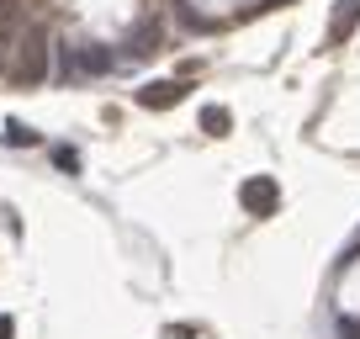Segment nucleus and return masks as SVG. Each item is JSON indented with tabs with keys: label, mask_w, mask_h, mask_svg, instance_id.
<instances>
[{
	"label": "nucleus",
	"mask_w": 360,
	"mask_h": 339,
	"mask_svg": "<svg viewBox=\"0 0 360 339\" xmlns=\"http://www.w3.org/2000/svg\"><path fill=\"white\" fill-rule=\"evenodd\" d=\"M165 43H169V32H165V22H138L133 32H127V43L117 48V64L122 58H133V64H143V58H154V53H165Z\"/></svg>",
	"instance_id": "7ed1b4c3"
},
{
	"label": "nucleus",
	"mask_w": 360,
	"mask_h": 339,
	"mask_svg": "<svg viewBox=\"0 0 360 339\" xmlns=\"http://www.w3.org/2000/svg\"><path fill=\"white\" fill-rule=\"evenodd\" d=\"M6 143H11V148H32L37 133H32L27 122H6Z\"/></svg>",
	"instance_id": "6e6552de"
},
{
	"label": "nucleus",
	"mask_w": 360,
	"mask_h": 339,
	"mask_svg": "<svg viewBox=\"0 0 360 339\" xmlns=\"http://www.w3.org/2000/svg\"><path fill=\"white\" fill-rule=\"evenodd\" d=\"M339 339H360V324H355V318H345V324H339Z\"/></svg>",
	"instance_id": "1a4fd4ad"
},
{
	"label": "nucleus",
	"mask_w": 360,
	"mask_h": 339,
	"mask_svg": "<svg viewBox=\"0 0 360 339\" xmlns=\"http://www.w3.org/2000/svg\"><path fill=\"white\" fill-rule=\"evenodd\" d=\"M186 91H191L186 79H154V85H143V91L133 96V101L143 106V112H169V106L186 101Z\"/></svg>",
	"instance_id": "39448f33"
},
{
	"label": "nucleus",
	"mask_w": 360,
	"mask_h": 339,
	"mask_svg": "<svg viewBox=\"0 0 360 339\" xmlns=\"http://www.w3.org/2000/svg\"><path fill=\"white\" fill-rule=\"evenodd\" d=\"M281 6H292V0H259V11H281Z\"/></svg>",
	"instance_id": "f8f14e48"
},
{
	"label": "nucleus",
	"mask_w": 360,
	"mask_h": 339,
	"mask_svg": "<svg viewBox=\"0 0 360 339\" xmlns=\"http://www.w3.org/2000/svg\"><path fill=\"white\" fill-rule=\"evenodd\" d=\"M228 127H233V117H228V106H202V133H207V138H223Z\"/></svg>",
	"instance_id": "0eeeda50"
},
{
	"label": "nucleus",
	"mask_w": 360,
	"mask_h": 339,
	"mask_svg": "<svg viewBox=\"0 0 360 339\" xmlns=\"http://www.w3.org/2000/svg\"><path fill=\"white\" fill-rule=\"evenodd\" d=\"M6 75H11V79H27V85L48 75V32H43V27H27V32H22V43L11 48Z\"/></svg>",
	"instance_id": "f03ea898"
},
{
	"label": "nucleus",
	"mask_w": 360,
	"mask_h": 339,
	"mask_svg": "<svg viewBox=\"0 0 360 339\" xmlns=\"http://www.w3.org/2000/svg\"><path fill=\"white\" fill-rule=\"evenodd\" d=\"M355 27H360V0H339V6H334V22H328V48L349 43Z\"/></svg>",
	"instance_id": "423d86ee"
},
{
	"label": "nucleus",
	"mask_w": 360,
	"mask_h": 339,
	"mask_svg": "<svg viewBox=\"0 0 360 339\" xmlns=\"http://www.w3.org/2000/svg\"><path fill=\"white\" fill-rule=\"evenodd\" d=\"M0 339H16V324H11V313H0Z\"/></svg>",
	"instance_id": "9d476101"
},
{
	"label": "nucleus",
	"mask_w": 360,
	"mask_h": 339,
	"mask_svg": "<svg viewBox=\"0 0 360 339\" xmlns=\"http://www.w3.org/2000/svg\"><path fill=\"white\" fill-rule=\"evenodd\" d=\"M238 207H244L249 217H270L281 207V186L270 181V175H249V181L238 186Z\"/></svg>",
	"instance_id": "20e7f679"
},
{
	"label": "nucleus",
	"mask_w": 360,
	"mask_h": 339,
	"mask_svg": "<svg viewBox=\"0 0 360 339\" xmlns=\"http://www.w3.org/2000/svg\"><path fill=\"white\" fill-rule=\"evenodd\" d=\"M6 64H11V37H0V75H6Z\"/></svg>",
	"instance_id": "9b49d317"
},
{
	"label": "nucleus",
	"mask_w": 360,
	"mask_h": 339,
	"mask_svg": "<svg viewBox=\"0 0 360 339\" xmlns=\"http://www.w3.org/2000/svg\"><path fill=\"white\" fill-rule=\"evenodd\" d=\"M117 69V48H106V43H64L58 48V75L64 79H101V75H112Z\"/></svg>",
	"instance_id": "f257e3e1"
}]
</instances>
